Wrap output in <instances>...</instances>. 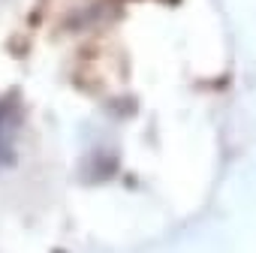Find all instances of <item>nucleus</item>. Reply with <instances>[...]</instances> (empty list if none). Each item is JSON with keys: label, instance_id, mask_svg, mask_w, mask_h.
Here are the masks:
<instances>
[{"label": "nucleus", "instance_id": "nucleus-1", "mask_svg": "<svg viewBox=\"0 0 256 253\" xmlns=\"http://www.w3.org/2000/svg\"><path fill=\"white\" fill-rule=\"evenodd\" d=\"M18 124H22V106H18V96L10 94L0 100V166H6L12 160V142L18 133Z\"/></svg>", "mask_w": 256, "mask_h": 253}]
</instances>
